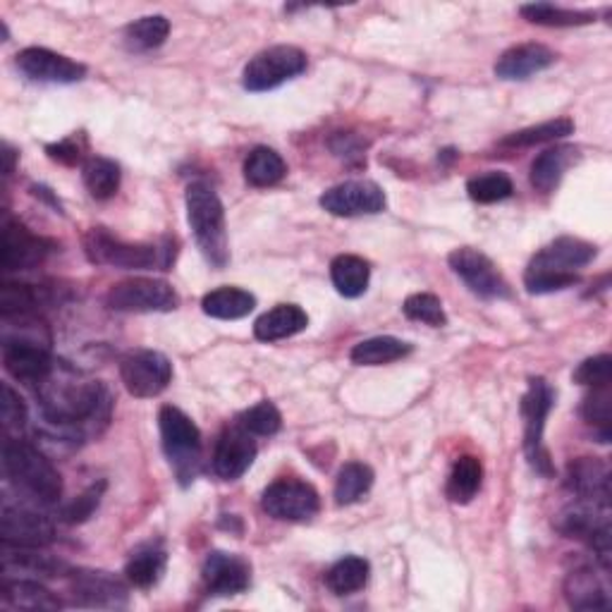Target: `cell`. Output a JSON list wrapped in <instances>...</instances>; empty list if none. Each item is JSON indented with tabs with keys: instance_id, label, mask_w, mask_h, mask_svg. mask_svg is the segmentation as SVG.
Masks as SVG:
<instances>
[{
	"instance_id": "cell-31",
	"label": "cell",
	"mask_w": 612,
	"mask_h": 612,
	"mask_svg": "<svg viewBox=\"0 0 612 612\" xmlns=\"http://www.w3.org/2000/svg\"><path fill=\"white\" fill-rule=\"evenodd\" d=\"M287 175V163L283 161L276 149H268V146H256L252 154L244 161V180L249 182L252 187H276L278 182H283Z\"/></svg>"
},
{
	"instance_id": "cell-42",
	"label": "cell",
	"mask_w": 612,
	"mask_h": 612,
	"mask_svg": "<svg viewBox=\"0 0 612 612\" xmlns=\"http://www.w3.org/2000/svg\"><path fill=\"white\" fill-rule=\"evenodd\" d=\"M402 311H405L409 321H416V323H426L433 328H443L448 323L443 302H440L436 295H428V292H419V295L407 297L405 306H402Z\"/></svg>"
},
{
	"instance_id": "cell-3",
	"label": "cell",
	"mask_w": 612,
	"mask_h": 612,
	"mask_svg": "<svg viewBox=\"0 0 612 612\" xmlns=\"http://www.w3.org/2000/svg\"><path fill=\"white\" fill-rule=\"evenodd\" d=\"M84 252L91 264L125 268V271H170L175 264V240L158 242H125L106 228H91L84 235Z\"/></svg>"
},
{
	"instance_id": "cell-10",
	"label": "cell",
	"mask_w": 612,
	"mask_h": 612,
	"mask_svg": "<svg viewBox=\"0 0 612 612\" xmlns=\"http://www.w3.org/2000/svg\"><path fill=\"white\" fill-rule=\"evenodd\" d=\"M120 378L134 397H156L173 381V364L156 350H134L120 359Z\"/></svg>"
},
{
	"instance_id": "cell-44",
	"label": "cell",
	"mask_w": 612,
	"mask_h": 612,
	"mask_svg": "<svg viewBox=\"0 0 612 612\" xmlns=\"http://www.w3.org/2000/svg\"><path fill=\"white\" fill-rule=\"evenodd\" d=\"M572 378L574 383L584 388H608L612 381V357L610 354H598V357L584 359Z\"/></svg>"
},
{
	"instance_id": "cell-39",
	"label": "cell",
	"mask_w": 612,
	"mask_h": 612,
	"mask_svg": "<svg viewBox=\"0 0 612 612\" xmlns=\"http://www.w3.org/2000/svg\"><path fill=\"white\" fill-rule=\"evenodd\" d=\"M469 199L476 204H498L512 197L514 185L510 175L500 173V170H491V173L476 175L467 182Z\"/></svg>"
},
{
	"instance_id": "cell-46",
	"label": "cell",
	"mask_w": 612,
	"mask_h": 612,
	"mask_svg": "<svg viewBox=\"0 0 612 612\" xmlns=\"http://www.w3.org/2000/svg\"><path fill=\"white\" fill-rule=\"evenodd\" d=\"M0 419H3L5 431H22L27 424V405L24 400L10 388V383H3V400H0Z\"/></svg>"
},
{
	"instance_id": "cell-2",
	"label": "cell",
	"mask_w": 612,
	"mask_h": 612,
	"mask_svg": "<svg viewBox=\"0 0 612 612\" xmlns=\"http://www.w3.org/2000/svg\"><path fill=\"white\" fill-rule=\"evenodd\" d=\"M598 247L579 237H558L538 252L524 273V287L531 295H553L579 283V268L589 266Z\"/></svg>"
},
{
	"instance_id": "cell-21",
	"label": "cell",
	"mask_w": 612,
	"mask_h": 612,
	"mask_svg": "<svg viewBox=\"0 0 612 612\" xmlns=\"http://www.w3.org/2000/svg\"><path fill=\"white\" fill-rule=\"evenodd\" d=\"M565 486H567V491L577 495V500H586V503L608 507L610 472H608L605 462L593 460V457H579V460L570 462Z\"/></svg>"
},
{
	"instance_id": "cell-17",
	"label": "cell",
	"mask_w": 612,
	"mask_h": 612,
	"mask_svg": "<svg viewBox=\"0 0 612 612\" xmlns=\"http://www.w3.org/2000/svg\"><path fill=\"white\" fill-rule=\"evenodd\" d=\"M75 603L84 608H122L127 605V584L115 574L101 570H77L70 574Z\"/></svg>"
},
{
	"instance_id": "cell-28",
	"label": "cell",
	"mask_w": 612,
	"mask_h": 612,
	"mask_svg": "<svg viewBox=\"0 0 612 612\" xmlns=\"http://www.w3.org/2000/svg\"><path fill=\"white\" fill-rule=\"evenodd\" d=\"M3 572L12 574H29V577H60L68 567L63 562L51 558V555H41L39 548H8L3 546Z\"/></svg>"
},
{
	"instance_id": "cell-36",
	"label": "cell",
	"mask_w": 612,
	"mask_h": 612,
	"mask_svg": "<svg viewBox=\"0 0 612 612\" xmlns=\"http://www.w3.org/2000/svg\"><path fill=\"white\" fill-rule=\"evenodd\" d=\"M522 17L531 24H541V27H584V24L596 22L593 12L582 10H567L553 3H529L519 8Z\"/></svg>"
},
{
	"instance_id": "cell-5",
	"label": "cell",
	"mask_w": 612,
	"mask_h": 612,
	"mask_svg": "<svg viewBox=\"0 0 612 612\" xmlns=\"http://www.w3.org/2000/svg\"><path fill=\"white\" fill-rule=\"evenodd\" d=\"M187 220L204 259L213 268H225L230 261L225 208L206 182H194L187 189Z\"/></svg>"
},
{
	"instance_id": "cell-9",
	"label": "cell",
	"mask_w": 612,
	"mask_h": 612,
	"mask_svg": "<svg viewBox=\"0 0 612 612\" xmlns=\"http://www.w3.org/2000/svg\"><path fill=\"white\" fill-rule=\"evenodd\" d=\"M106 304L122 314H166L180 306L173 285L158 278H132L108 290Z\"/></svg>"
},
{
	"instance_id": "cell-33",
	"label": "cell",
	"mask_w": 612,
	"mask_h": 612,
	"mask_svg": "<svg viewBox=\"0 0 612 612\" xmlns=\"http://www.w3.org/2000/svg\"><path fill=\"white\" fill-rule=\"evenodd\" d=\"M369 574H371L369 562L357 555H347L338 560L335 565L328 570L326 586L335 596H350L364 589L366 582H369Z\"/></svg>"
},
{
	"instance_id": "cell-16",
	"label": "cell",
	"mask_w": 612,
	"mask_h": 612,
	"mask_svg": "<svg viewBox=\"0 0 612 612\" xmlns=\"http://www.w3.org/2000/svg\"><path fill=\"white\" fill-rule=\"evenodd\" d=\"M201 577L206 591L211 596H240L252 584V565L237 553L213 550L204 562Z\"/></svg>"
},
{
	"instance_id": "cell-30",
	"label": "cell",
	"mask_w": 612,
	"mask_h": 612,
	"mask_svg": "<svg viewBox=\"0 0 612 612\" xmlns=\"http://www.w3.org/2000/svg\"><path fill=\"white\" fill-rule=\"evenodd\" d=\"M481 484H484L481 460L474 455H462L455 464H452L445 493L452 503L467 505L476 498V493L481 491Z\"/></svg>"
},
{
	"instance_id": "cell-34",
	"label": "cell",
	"mask_w": 612,
	"mask_h": 612,
	"mask_svg": "<svg viewBox=\"0 0 612 612\" xmlns=\"http://www.w3.org/2000/svg\"><path fill=\"white\" fill-rule=\"evenodd\" d=\"M374 486V469L364 462H347L340 469L335 481V503L340 507H347L359 503V500L371 491Z\"/></svg>"
},
{
	"instance_id": "cell-12",
	"label": "cell",
	"mask_w": 612,
	"mask_h": 612,
	"mask_svg": "<svg viewBox=\"0 0 612 612\" xmlns=\"http://www.w3.org/2000/svg\"><path fill=\"white\" fill-rule=\"evenodd\" d=\"M452 273L467 285L476 297L507 299L512 295L510 283L498 271V266L486 254L472 247H460L448 256Z\"/></svg>"
},
{
	"instance_id": "cell-19",
	"label": "cell",
	"mask_w": 612,
	"mask_h": 612,
	"mask_svg": "<svg viewBox=\"0 0 612 612\" xmlns=\"http://www.w3.org/2000/svg\"><path fill=\"white\" fill-rule=\"evenodd\" d=\"M0 536L8 548H44L53 543L56 529L39 512L5 505L0 517Z\"/></svg>"
},
{
	"instance_id": "cell-49",
	"label": "cell",
	"mask_w": 612,
	"mask_h": 612,
	"mask_svg": "<svg viewBox=\"0 0 612 612\" xmlns=\"http://www.w3.org/2000/svg\"><path fill=\"white\" fill-rule=\"evenodd\" d=\"M12 163H15V151L5 146V175H12Z\"/></svg>"
},
{
	"instance_id": "cell-38",
	"label": "cell",
	"mask_w": 612,
	"mask_h": 612,
	"mask_svg": "<svg viewBox=\"0 0 612 612\" xmlns=\"http://www.w3.org/2000/svg\"><path fill=\"white\" fill-rule=\"evenodd\" d=\"M572 132H574V122L570 118H555V120L541 122V125L512 132L510 137L500 142V146H507V149H526V146H538L546 142L565 139Z\"/></svg>"
},
{
	"instance_id": "cell-13",
	"label": "cell",
	"mask_w": 612,
	"mask_h": 612,
	"mask_svg": "<svg viewBox=\"0 0 612 612\" xmlns=\"http://www.w3.org/2000/svg\"><path fill=\"white\" fill-rule=\"evenodd\" d=\"M56 244L48 242L22 225L20 220L5 216L3 223V244H0V266L5 273L29 271L46 261V256L53 252Z\"/></svg>"
},
{
	"instance_id": "cell-40",
	"label": "cell",
	"mask_w": 612,
	"mask_h": 612,
	"mask_svg": "<svg viewBox=\"0 0 612 612\" xmlns=\"http://www.w3.org/2000/svg\"><path fill=\"white\" fill-rule=\"evenodd\" d=\"M237 424L252 436H276L283 428V416L271 400H261L237 416Z\"/></svg>"
},
{
	"instance_id": "cell-25",
	"label": "cell",
	"mask_w": 612,
	"mask_h": 612,
	"mask_svg": "<svg viewBox=\"0 0 612 612\" xmlns=\"http://www.w3.org/2000/svg\"><path fill=\"white\" fill-rule=\"evenodd\" d=\"M579 151L574 146H555V149H548L531 163V185L534 189L550 194L553 192L562 178H565L567 168L577 163Z\"/></svg>"
},
{
	"instance_id": "cell-27",
	"label": "cell",
	"mask_w": 612,
	"mask_h": 612,
	"mask_svg": "<svg viewBox=\"0 0 612 612\" xmlns=\"http://www.w3.org/2000/svg\"><path fill=\"white\" fill-rule=\"evenodd\" d=\"M330 278H333V285L342 297L357 299L369 290L371 266L369 261H364L362 256L342 254L330 264Z\"/></svg>"
},
{
	"instance_id": "cell-29",
	"label": "cell",
	"mask_w": 612,
	"mask_h": 612,
	"mask_svg": "<svg viewBox=\"0 0 612 612\" xmlns=\"http://www.w3.org/2000/svg\"><path fill=\"white\" fill-rule=\"evenodd\" d=\"M412 345L405 340L393 338V335H378L362 340L359 345H354L350 352V359L357 366H383L405 359L412 354Z\"/></svg>"
},
{
	"instance_id": "cell-6",
	"label": "cell",
	"mask_w": 612,
	"mask_h": 612,
	"mask_svg": "<svg viewBox=\"0 0 612 612\" xmlns=\"http://www.w3.org/2000/svg\"><path fill=\"white\" fill-rule=\"evenodd\" d=\"M158 428H161V440L166 457L173 467L178 481L182 486L192 484L197 479L199 464H201V431L189 416L173 407L166 405L158 412Z\"/></svg>"
},
{
	"instance_id": "cell-20",
	"label": "cell",
	"mask_w": 612,
	"mask_h": 612,
	"mask_svg": "<svg viewBox=\"0 0 612 612\" xmlns=\"http://www.w3.org/2000/svg\"><path fill=\"white\" fill-rule=\"evenodd\" d=\"M558 56L543 44H519L510 48L495 63V77L505 82L531 79L538 72L555 65Z\"/></svg>"
},
{
	"instance_id": "cell-32",
	"label": "cell",
	"mask_w": 612,
	"mask_h": 612,
	"mask_svg": "<svg viewBox=\"0 0 612 612\" xmlns=\"http://www.w3.org/2000/svg\"><path fill=\"white\" fill-rule=\"evenodd\" d=\"M204 314L220 321H237V318L249 316L256 306V297L247 290L240 287H218L208 292L201 302Z\"/></svg>"
},
{
	"instance_id": "cell-4",
	"label": "cell",
	"mask_w": 612,
	"mask_h": 612,
	"mask_svg": "<svg viewBox=\"0 0 612 612\" xmlns=\"http://www.w3.org/2000/svg\"><path fill=\"white\" fill-rule=\"evenodd\" d=\"M3 469L8 479L20 491L29 493L44 505H53L63 495V479L44 452L29 440L5 436L3 443Z\"/></svg>"
},
{
	"instance_id": "cell-41",
	"label": "cell",
	"mask_w": 612,
	"mask_h": 612,
	"mask_svg": "<svg viewBox=\"0 0 612 612\" xmlns=\"http://www.w3.org/2000/svg\"><path fill=\"white\" fill-rule=\"evenodd\" d=\"M582 416L586 424L598 428L601 443H610V421H612V397L608 388H593V393L584 400Z\"/></svg>"
},
{
	"instance_id": "cell-18",
	"label": "cell",
	"mask_w": 612,
	"mask_h": 612,
	"mask_svg": "<svg viewBox=\"0 0 612 612\" xmlns=\"http://www.w3.org/2000/svg\"><path fill=\"white\" fill-rule=\"evenodd\" d=\"M256 460V443L252 433L235 421L220 433L216 450H213V472L218 479L223 481H237Z\"/></svg>"
},
{
	"instance_id": "cell-14",
	"label": "cell",
	"mask_w": 612,
	"mask_h": 612,
	"mask_svg": "<svg viewBox=\"0 0 612 612\" xmlns=\"http://www.w3.org/2000/svg\"><path fill=\"white\" fill-rule=\"evenodd\" d=\"M385 192L371 180H350L323 192L321 208L338 218L376 216L385 208Z\"/></svg>"
},
{
	"instance_id": "cell-23",
	"label": "cell",
	"mask_w": 612,
	"mask_h": 612,
	"mask_svg": "<svg viewBox=\"0 0 612 612\" xmlns=\"http://www.w3.org/2000/svg\"><path fill=\"white\" fill-rule=\"evenodd\" d=\"M309 328V316L297 304H278L271 311L259 316L254 323V335L261 342H278L292 335H299Z\"/></svg>"
},
{
	"instance_id": "cell-26",
	"label": "cell",
	"mask_w": 612,
	"mask_h": 612,
	"mask_svg": "<svg viewBox=\"0 0 612 612\" xmlns=\"http://www.w3.org/2000/svg\"><path fill=\"white\" fill-rule=\"evenodd\" d=\"M168 565L166 550L158 543H146L132 553L125 565V577L137 589H151L161 582Z\"/></svg>"
},
{
	"instance_id": "cell-15",
	"label": "cell",
	"mask_w": 612,
	"mask_h": 612,
	"mask_svg": "<svg viewBox=\"0 0 612 612\" xmlns=\"http://www.w3.org/2000/svg\"><path fill=\"white\" fill-rule=\"evenodd\" d=\"M17 70L32 82L44 84H75L87 77V68L77 60L36 46L17 53Z\"/></svg>"
},
{
	"instance_id": "cell-47",
	"label": "cell",
	"mask_w": 612,
	"mask_h": 612,
	"mask_svg": "<svg viewBox=\"0 0 612 612\" xmlns=\"http://www.w3.org/2000/svg\"><path fill=\"white\" fill-rule=\"evenodd\" d=\"M46 154H48V158H53V161L63 163V166H75L82 161V146L77 144L75 137L63 139L58 144H48Z\"/></svg>"
},
{
	"instance_id": "cell-22",
	"label": "cell",
	"mask_w": 612,
	"mask_h": 612,
	"mask_svg": "<svg viewBox=\"0 0 612 612\" xmlns=\"http://www.w3.org/2000/svg\"><path fill=\"white\" fill-rule=\"evenodd\" d=\"M565 598L574 610H608L612 603L608 584L598 577L593 567H579L567 574Z\"/></svg>"
},
{
	"instance_id": "cell-11",
	"label": "cell",
	"mask_w": 612,
	"mask_h": 612,
	"mask_svg": "<svg viewBox=\"0 0 612 612\" xmlns=\"http://www.w3.org/2000/svg\"><path fill=\"white\" fill-rule=\"evenodd\" d=\"M261 507L280 522H311L321 510V495L306 481L278 479L264 491Z\"/></svg>"
},
{
	"instance_id": "cell-35",
	"label": "cell",
	"mask_w": 612,
	"mask_h": 612,
	"mask_svg": "<svg viewBox=\"0 0 612 612\" xmlns=\"http://www.w3.org/2000/svg\"><path fill=\"white\" fill-rule=\"evenodd\" d=\"M82 178H84V185H87L91 197L106 201L118 194L122 175H120V166L115 161H110V158H103V156H94L87 163H84Z\"/></svg>"
},
{
	"instance_id": "cell-37",
	"label": "cell",
	"mask_w": 612,
	"mask_h": 612,
	"mask_svg": "<svg viewBox=\"0 0 612 612\" xmlns=\"http://www.w3.org/2000/svg\"><path fill=\"white\" fill-rule=\"evenodd\" d=\"M170 34V22L163 15H149L125 27V46L132 53H146L163 46Z\"/></svg>"
},
{
	"instance_id": "cell-45",
	"label": "cell",
	"mask_w": 612,
	"mask_h": 612,
	"mask_svg": "<svg viewBox=\"0 0 612 612\" xmlns=\"http://www.w3.org/2000/svg\"><path fill=\"white\" fill-rule=\"evenodd\" d=\"M103 491H106V481H99V484L89 486L87 491H84L77 500H72V503L65 507L63 519H65L68 524H82V522H87V519L91 517V514L96 512V507L101 505Z\"/></svg>"
},
{
	"instance_id": "cell-48",
	"label": "cell",
	"mask_w": 612,
	"mask_h": 612,
	"mask_svg": "<svg viewBox=\"0 0 612 612\" xmlns=\"http://www.w3.org/2000/svg\"><path fill=\"white\" fill-rule=\"evenodd\" d=\"M440 163H452V161H457L460 154L455 149H445V151H440Z\"/></svg>"
},
{
	"instance_id": "cell-1",
	"label": "cell",
	"mask_w": 612,
	"mask_h": 612,
	"mask_svg": "<svg viewBox=\"0 0 612 612\" xmlns=\"http://www.w3.org/2000/svg\"><path fill=\"white\" fill-rule=\"evenodd\" d=\"M36 395H39L46 421L65 431L94 433L96 424H108V390L63 362H56L53 371L36 385Z\"/></svg>"
},
{
	"instance_id": "cell-7",
	"label": "cell",
	"mask_w": 612,
	"mask_h": 612,
	"mask_svg": "<svg viewBox=\"0 0 612 612\" xmlns=\"http://www.w3.org/2000/svg\"><path fill=\"white\" fill-rule=\"evenodd\" d=\"M555 405V390L546 378H531L529 388L522 397V416H524V457L529 462V467L543 476V479H553L555 467L550 460V452L543 443L546 419L550 409Z\"/></svg>"
},
{
	"instance_id": "cell-8",
	"label": "cell",
	"mask_w": 612,
	"mask_h": 612,
	"mask_svg": "<svg viewBox=\"0 0 612 612\" xmlns=\"http://www.w3.org/2000/svg\"><path fill=\"white\" fill-rule=\"evenodd\" d=\"M306 70V53L297 46H273L256 53L244 68L242 84L252 94H264L283 87Z\"/></svg>"
},
{
	"instance_id": "cell-43",
	"label": "cell",
	"mask_w": 612,
	"mask_h": 612,
	"mask_svg": "<svg viewBox=\"0 0 612 612\" xmlns=\"http://www.w3.org/2000/svg\"><path fill=\"white\" fill-rule=\"evenodd\" d=\"M39 292L32 285L24 283H3L0 290V314L15 316V314H36L39 306Z\"/></svg>"
},
{
	"instance_id": "cell-24",
	"label": "cell",
	"mask_w": 612,
	"mask_h": 612,
	"mask_svg": "<svg viewBox=\"0 0 612 612\" xmlns=\"http://www.w3.org/2000/svg\"><path fill=\"white\" fill-rule=\"evenodd\" d=\"M0 603L8 610H60L63 601L48 591L44 584L36 579H10L5 577L3 582V593H0Z\"/></svg>"
}]
</instances>
